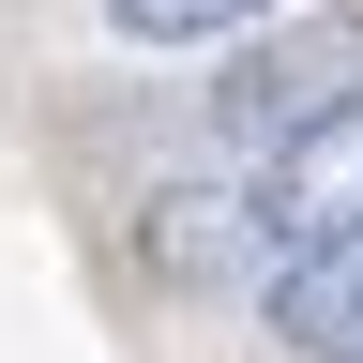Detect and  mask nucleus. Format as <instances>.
Here are the masks:
<instances>
[{
	"label": "nucleus",
	"mask_w": 363,
	"mask_h": 363,
	"mask_svg": "<svg viewBox=\"0 0 363 363\" xmlns=\"http://www.w3.org/2000/svg\"><path fill=\"white\" fill-rule=\"evenodd\" d=\"M227 212H242V242H257V257H318V242H363V91H348L333 121H303L288 152H257Z\"/></svg>",
	"instance_id": "obj_1"
},
{
	"label": "nucleus",
	"mask_w": 363,
	"mask_h": 363,
	"mask_svg": "<svg viewBox=\"0 0 363 363\" xmlns=\"http://www.w3.org/2000/svg\"><path fill=\"white\" fill-rule=\"evenodd\" d=\"M348 91H363V30H348V16H318V30H288V45H257V61H227V76H212V136L257 167V152H288L303 121H333Z\"/></svg>",
	"instance_id": "obj_2"
},
{
	"label": "nucleus",
	"mask_w": 363,
	"mask_h": 363,
	"mask_svg": "<svg viewBox=\"0 0 363 363\" xmlns=\"http://www.w3.org/2000/svg\"><path fill=\"white\" fill-rule=\"evenodd\" d=\"M257 333L288 348V363H363V242L272 257V272H257Z\"/></svg>",
	"instance_id": "obj_3"
},
{
	"label": "nucleus",
	"mask_w": 363,
	"mask_h": 363,
	"mask_svg": "<svg viewBox=\"0 0 363 363\" xmlns=\"http://www.w3.org/2000/svg\"><path fill=\"white\" fill-rule=\"evenodd\" d=\"M272 0H106L121 45H212V30H257Z\"/></svg>",
	"instance_id": "obj_4"
}]
</instances>
